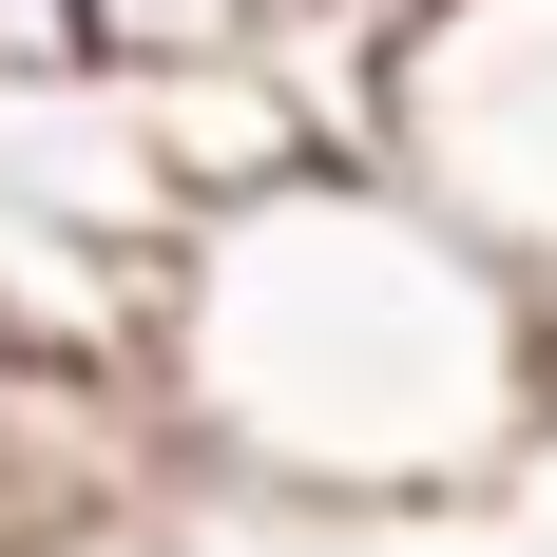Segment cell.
<instances>
[{
	"label": "cell",
	"instance_id": "6da1fadb",
	"mask_svg": "<svg viewBox=\"0 0 557 557\" xmlns=\"http://www.w3.org/2000/svg\"><path fill=\"white\" fill-rule=\"evenodd\" d=\"M135 366L193 423V461H231V481H270L308 519L481 500L557 423V327L366 154H308L270 193L193 212L154 250Z\"/></svg>",
	"mask_w": 557,
	"mask_h": 557
},
{
	"label": "cell",
	"instance_id": "7a4b0ae2",
	"mask_svg": "<svg viewBox=\"0 0 557 557\" xmlns=\"http://www.w3.org/2000/svg\"><path fill=\"white\" fill-rule=\"evenodd\" d=\"M346 154L404 173V193L557 327V0H404L385 39H366Z\"/></svg>",
	"mask_w": 557,
	"mask_h": 557
},
{
	"label": "cell",
	"instance_id": "3957f363",
	"mask_svg": "<svg viewBox=\"0 0 557 557\" xmlns=\"http://www.w3.org/2000/svg\"><path fill=\"white\" fill-rule=\"evenodd\" d=\"M77 77H193V58H250L270 0H58Z\"/></svg>",
	"mask_w": 557,
	"mask_h": 557
},
{
	"label": "cell",
	"instance_id": "277c9868",
	"mask_svg": "<svg viewBox=\"0 0 557 557\" xmlns=\"http://www.w3.org/2000/svg\"><path fill=\"white\" fill-rule=\"evenodd\" d=\"M0 77H77V39H58V0H0Z\"/></svg>",
	"mask_w": 557,
	"mask_h": 557
}]
</instances>
